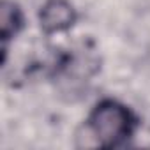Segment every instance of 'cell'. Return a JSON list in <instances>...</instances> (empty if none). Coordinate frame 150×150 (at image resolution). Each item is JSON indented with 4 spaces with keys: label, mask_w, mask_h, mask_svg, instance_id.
<instances>
[{
    "label": "cell",
    "mask_w": 150,
    "mask_h": 150,
    "mask_svg": "<svg viewBox=\"0 0 150 150\" xmlns=\"http://www.w3.org/2000/svg\"><path fill=\"white\" fill-rule=\"evenodd\" d=\"M87 129L101 146H118L132 136L136 118L124 104L106 99L92 110Z\"/></svg>",
    "instance_id": "obj_1"
},
{
    "label": "cell",
    "mask_w": 150,
    "mask_h": 150,
    "mask_svg": "<svg viewBox=\"0 0 150 150\" xmlns=\"http://www.w3.org/2000/svg\"><path fill=\"white\" fill-rule=\"evenodd\" d=\"M21 25H23V16H21L20 7L13 2L4 0L2 9H0V34H2V41L14 37L20 32Z\"/></svg>",
    "instance_id": "obj_3"
},
{
    "label": "cell",
    "mask_w": 150,
    "mask_h": 150,
    "mask_svg": "<svg viewBox=\"0 0 150 150\" xmlns=\"http://www.w3.org/2000/svg\"><path fill=\"white\" fill-rule=\"evenodd\" d=\"M41 27L46 34L64 32L76 21V11L67 0H48L39 13Z\"/></svg>",
    "instance_id": "obj_2"
}]
</instances>
